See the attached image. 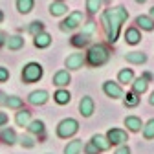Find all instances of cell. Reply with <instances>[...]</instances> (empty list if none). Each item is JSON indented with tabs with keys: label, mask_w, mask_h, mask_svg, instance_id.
<instances>
[{
	"label": "cell",
	"mask_w": 154,
	"mask_h": 154,
	"mask_svg": "<svg viewBox=\"0 0 154 154\" xmlns=\"http://www.w3.org/2000/svg\"><path fill=\"white\" fill-rule=\"evenodd\" d=\"M8 79H9V72H8V68L0 66V83H6Z\"/></svg>",
	"instance_id": "37"
},
{
	"label": "cell",
	"mask_w": 154,
	"mask_h": 154,
	"mask_svg": "<svg viewBox=\"0 0 154 154\" xmlns=\"http://www.w3.org/2000/svg\"><path fill=\"white\" fill-rule=\"evenodd\" d=\"M132 88H134V94H145L147 88H149V83L143 79V77H140V79H136L132 83Z\"/></svg>",
	"instance_id": "25"
},
{
	"label": "cell",
	"mask_w": 154,
	"mask_h": 154,
	"mask_svg": "<svg viewBox=\"0 0 154 154\" xmlns=\"http://www.w3.org/2000/svg\"><path fill=\"white\" fill-rule=\"evenodd\" d=\"M6 105L9 106V108H22V99L20 97H17V95H9V97L6 99Z\"/></svg>",
	"instance_id": "31"
},
{
	"label": "cell",
	"mask_w": 154,
	"mask_h": 154,
	"mask_svg": "<svg viewBox=\"0 0 154 154\" xmlns=\"http://www.w3.org/2000/svg\"><path fill=\"white\" fill-rule=\"evenodd\" d=\"M83 140H73L64 147V154H79L83 150Z\"/></svg>",
	"instance_id": "18"
},
{
	"label": "cell",
	"mask_w": 154,
	"mask_h": 154,
	"mask_svg": "<svg viewBox=\"0 0 154 154\" xmlns=\"http://www.w3.org/2000/svg\"><path fill=\"white\" fill-rule=\"evenodd\" d=\"M92 143L97 147L99 150H108L110 149V141L106 140V136H101V134H94V136H92Z\"/></svg>",
	"instance_id": "16"
},
{
	"label": "cell",
	"mask_w": 154,
	"mask_h": 154,
	"mask_svg": "<svg viewBox=\"0 0 154 154\" xmlns=\"http://www.w3.org/2000/svg\"><path fill=\"white\" fill-rule=\"evenodd\" d=\"M136 2H140V4H143V2H147V0H136Z\"/></svg>",
	"instance_id": "44"
},
{
	"label": "cell",
	"mask_w": 154,
	"mask_h": 154,
	"mask_svg": "<svg viewBox=\"0 0 154 154\" xmlns=\"http://www.w3.org/2000/svg\"><path fill=\"white\" fill-rule=\"evenodd\" d=\"M70 81H72V75L68 73V70H59V72L53 75V85H55V86H59V88L68 86Z\"/></svg>",
	"instance_id": "9"
},
{
	"label": "cell",
	"mask_w": 154,
	"mask_h": 154,
	"mask_svg": "<svg viewBox=\"0 0 154 154\" xmlns=\"http://www.w3.org/2000/svg\"><path fill=\"white\" fill-rule=\"evenodd\" d=\"M125 125H127V127H128V130H132V132H140V130H141V127H143L141 119H140V118H136V116H128V118H125Z\"/></svg>",
	"instance_id": "17"
},
{
	"label": "cell",
	"mask_w": 154,
	"mask_h": 154,
	"mask_svg": "<svg viewBox=\"0 0 154 154\" xmlns=\"http://www.w3.org/2000/svg\"><path fill=\"white\" fill-rule=\"evenodd\" d=\"M48 101V92L46 90H35L29 94V103L31 105H44Z\"/></svg>",
	"instance_id": "11"
},
{
	"label": "cell",
	"mask_w": 154,
	"mask_h": 154,
	"mask_svg": "<svg viewBox=\"0 0 154 154\" xmlns=\"http://www.w3.org/2000/svg\"><path fill=\"white\" fill-rule=\"evenodd\" d=\"M42 29H44V24H42L41 20H35V22H31V26L28 28V33H31V35L35 37L37 33H41Z\"/></svg>",
	"instance_id": "33"
},
{
	"label": "cell",
	"mask_w": 154,
	"mask_h": 154,
	"mask_svg": "<svg viewBox=\"0 0 154 154\" xmlns=\"http://www.w3.org/2000/svg\"><path fill=\"white\" fill-rule=\"evenodd\" d=\"M94 99L90 97V95H85V97L79 101V110H81V116H85V118H90V116L94 114Z\"/></svg>",
	"instance_id": "8"
},
{
	"label": "cell",
	"mask_w": 154,
	"mask_h": 154,
	"mask_svg": "<svg viewBox=\"0 0 154 154\" xmlns=\"http://www.w3.org/2000/svg\"><path fill=\"white\" fill-rule=\"evenodd\" d=\"M106 140L110 141V145H123L125 141H128V136L121 128H110L106 132Z\"/></svg>",
	"instance_id": "6"
},
{
	"label": "cell",
	"mask_w": 154,
	"mask_h": 154,
	"mask_svg": "<svg viewBox=\"0 0 154 154\" xmlns=\"http://www.w3.org/2000/svg\"><path fill=\"white\" fill-rule=\"evenodd\" d=\"M136 26L141 28V29H145V31H152L154 29V18H150L147 15H140L136 18Z\"/></svg>",
	"instance_id": "13"
},
{
	"label": "cell",
	"mask_w": 154,
	"mask_h": 154,
	"mask_svg": "<svg viewBox=\"0 0 154 154\" xmlns=\"http://www.w3.org/2000/svg\"><path fill=\"white\" fill-rule=\"evenodd\" d=\"M116 154H130V149H128L127 145H121L118 150H116Z\"/></svg>",
	"instance_id": "38"
},
{
	"label": "cell",
	"mask_w": 154,
	"mask_h": 154,
	"mask_svg": "<svg viewBox=\"0 0 154 154\" xmlns=\"http://www.w3.org/2000/svg\"><path fill=\"white\" fill-rule=\"evenodd\" d=\"M101 9V0H86V11L90 15H95Z\"/></svg>",
	"instance_id": "29"
},
{
	"label": "cell",
	"mask_w": 154,
	"mask_h": 154,
	"mask_svg": "<svg viewBox=\"0 0 154 154\" xmlns=\"http://www.w3.org/2000/svg\"><path fill=\"white\" fill-rule=\"evenodd\" d=\"M108 57H110V53H108L106 46H103V44H94L88 50V53H86V61L92 66H103L108 61Z\"/></svg>",
	"instance_id": "2"
},
{
	"label": "cell",
	"mask_w": 154,
	"mask_h": 154,
	"mask_svg": "<svg viewBox=\"0 0 154 154\" xmlns=\"http://www.w3.org/2000/svg\"><path fill=\"white\" fill-rule=\"evenodd\" d=\"M77 130H79V123H77V119L66 118V119H63L59 125H57V136L63 138V140H68V138L73 136Z\"/></svg>",
	"instance_id": "3"
},
{
	"label": "cell",
	"mask_w": 154,
	"mask_h": 154,
	"mask_svg": "<svg viewBox=\"0 0 154 154\" xmlns=\"http://www.w3.org/2000/svg\"><path fill=\"white\" fill-rule=\"evenodd\" d=\"M20 143H22V147H28V149H31V147L35 145V140H33L31 136H22V138H20Z\"/></svg>",
	"instance_id": "36"
},
{
	"label": "cell",
	"mask_w": 154,
	"mask_h": 154,
	"mask_svg": "<svg viewBox=\"0 0 154 154\" xmlns=\"http://www.w3.org/2000/svg\"><path fill=\"white\" fill-rule=\"evenodd\" d=\"M33 44H35L37 48H48V46L51 44V37H50L46 31H41V33H37V35H35Z\"/></svg>",
	"instance_id": "14"
},
{
	"label": "cell",
	"mask_w": 154,
	"mask_h": 154,
	"mask_svg": "<svg viewBox=\"0 0 154 154\" xmlns=\"http://www.w3.org/2000/svg\"><path fill=\"white\" fill-rule=\"evenodd\" d=\"M85 63V53H72L66 59V66L70 70H79Z\"/></svg>",
	"instance_id": "10"
},
{
	"label": "cell",
	"mask_w": 154,
	"mask_h": 154,
	"mask_svg": "<svg viewBox=\"0 0 154 154\" xmlns=\"http://www.w3.org/2000/svg\"><path fill=\"white\" fill-rule=\"evenodd\" d=\"M128 18V11L123 8V6H118V8H110L103 13V24H105V29H106V37H108V42H116L119 37V29H121V24Z\"/></svg>",
	"instance_id": "1"
},
{
	"label": "cell",
	"mask_w": 154,
	"mask_h": 154,
	"mask_svg": "<svg viewBox=\"0 0 154 154\" xmlns=\"http://www.w3.org/2000/svg\"><path fill=\"white\" fill-rule=\"evenodd\" d=\"M28 130L31 132V134H42L44 132V123L42 121H31V123H28Z\"/></svg>",
	"instance_id": "28"
},
{
	"label": "cell",
	"mask_w": 154,
	"mask_h": 154,
	"mask_svg": "<svg viewBox=\"0 0 154 154\" xmlns=\"http://www.w3.org/2000/svg\"><path fill=\"white\" fill-rule=\"evenodd\" d=\"M125 41H127V44H138L140 41H141V33H140V29L138 28H128L127 31H125Z\"/></svg>",
	"instance_id": "12"
},
{
	"label": "cell",
	"mask_w": 154,
	"mask_h": 154,
	"mask_svg": "<svg viewBox=\"0 0 154 154\" xmlns=\"http://www.w3.org/2000/svg\"><path fill=\"white\" fill-rule=\"evenodd\" d=\"M6 44H8V48L9 50H20L22 46H24V38L20 37V35H13V37H9L8 41H6Z\"/></svg>",
	"instance_id": "21"
},
{
	"label": "cell",
	"mask_w": 154,
	"mask_h": 154,
	"mask_svg": "<svg viewBox=\"0 0 154 154\" xmlns=\"http://www.w3.org/2000/svg\"><path fill=\"white\" fill-rule=\"evenodd\" d=\"M123 101H125V105L127 106H136L138 103H140V97H138V94H134V92H130V94H127V95H123Z\"/></svg>",
	"instance_id": "32"
},
{
	"label": "cell",
	"mask_w": 154,
	"mask_h": 154,
	"mask_svg": "<svg viewBox=\"0 0 154 154\" xmlns=\"http://www.w3.org/2000/svg\"><path fill=\"white\" fill-rule=\"evenodd\" d=\"M4 42H6V33H4V31H0V46H2Z\"/></svg>",
	"instance_id": "40"
},
{
	"label": "cell",
	"mask_w": 154,
	"mask_h": 154,
	"mask_svg": "<svg viewBox=\"0 0 154 154\" xmlns=\"http://www.w3.org/2000/svg\"><path fill=\"white\" fill-rule=\"evenodd\" d=\"M103 92L108 95V97H112V99H119V97H123V90H121V86H119L118 83H112V81H106V83L103 85Z\"/></svg>",
	"instance_id": "7"
},
{
	"label": "cell",
	"mask_w": 154,
	"mask_h": 154,
	"mask_svg": "<svg viewBox=\"0 0 154 154\" xmlns=\"http://www.w3.org/2000/svg\"><path fill=\"white\" fill-rule=\"evenodd\" d=\"M83 149H85V152H86V154H99V152H101V150H99L97 147H95L92 141H88V143H86Z\"/></svg>",
	"instance_id": "35"
},
{
	"label": "cell",
	"mask_w": 154,
	"mask_h": 154,
	"mask_svg": "<svg viewBox=\"0 0 154 154\" xmlns=\"http://www.w3.org/2000/svg\"><path fill=\"white\" fill-rule=\"evenodd\" d=\"M83 24V13L81 11H73L68 15V18L61 22V29L63 31H73L75 28H79Z\"/></svg>",
	"instance_id": "5"
},
{
	"label": "cell",
	"mask_w": 154,
	"mask_h": 154,
	"mask_svg": "<svg viewBox=\"0 0 154 154\" xmlns=\"http://www.w3.org/2000/svg\"><path fill=\"white\" fill-rule=\"evenodd\" d=\"M33 4H35V0H17V9L26 15L33 9Z\"/></svg>",
	"instance_id": "23"
},
{
	"label": "cell",
	"mask_w": 154,
	"mask_h": 154,
	"mask_svg": "<svg viewBox=\"0 0 154 154\" xmlns=\"http://www.w3.org/2000/svg\"><path fill=\"white\" fill-rule=\"evenodd\" d=\"M143 136H145V140H152L154 138V119H149L147 125L143 127Z\"/></svg>",
	"instance_id": "30"
},
{
	"label": "cell",
	"mask_w": 154,
	"mask_h": 154,
	"mask_svg": "<svg viewBox=\"0 0 154 154\" xmlns=\"http://www.w3.org/2000/svg\"><path fill=\"white\" fill-rule=\"evenodd\" d=\"M95 28H97V24L95 22H86L85 26H83V33H86V35H94V31H95Z\"/></svg>",
	"instance_id": "34"
},
{
	"label": "cell",
	"mask_w": 154,
	"mask_h": 154,
	"mask_svg": "<svg viewBox=\"0 0 154 154\" xmlns=\"http://www.w3.org/2000/svg\"><path fill=\"white\" fill-rule=\"evenodd\" d=\"M2 20H4V13L0 11V24H2Z\"/></svg>",
	"instance_id": "43"
},
{
	"label": "cell",
	"mask_w": 154,
	"mask_h": 154,
	"mask_svg": "<svg viewBox=\"0 0 154 154\" xmlns=\"http://www.w3.org/2000/svg\"><path fill=\"white\" fill-rule=\"evenodd\" d=\"M72 46H75V48H83V46H86L88 42H90V35H86V33H79V35H75V37H72Z\"/></svg>",
	"instance_id": "20"
},
{
	"label": "cell",
	"mask_w": 154,
	"mask_h": 154,
	"mask_svg": "<svg viewBox=\"0 0 154 154\" xmlns=\"http://www.w3.org/2000/svg\"><path fill=\"white\" fill-rule=\"evenodd\" d=\"M42 77V66L38 63H28L22 70V81L24 83H35Z\"/></svg>",
	"instance_id": "4"
},
{
	"label": "cell",
	"mask_w": 154,
	"mask_h": 154,
	"mask_svg": "<svg viewBox=\"0 0 154 154\" xmlns=\"http://www.w3.org/2000/svg\"><path fill=\"white\" fill-rule=\"evenodd\" d=\"M17 123L20 125V127H28V123H29V119H31V112L29 110H20L17 114Z\"/></svg>",
	"instance_id": "24"
},
{
	"label": "cell",
	"mask_w": 154,
	"mask_h": 154,
	"mask_svg": "<svg viewBox=\"0 0 154 154\" xmlns=\"http://www.w3.org/2000/svg\"><path fill=\"white\" fill-rule=\"evenodd\" d=\"M50 13H51L53 17H61V15L68 13V6H66L64 2H53V4L50 6Z\"/></svg>",
	"instance_id": "22"
},
{
	"label": "cell",
	"mask_w": 154,
	"mask_h": 154,
	"mask_svg": "<svg viewBox=\"0 0 154 154\" xmlns=\"http://www.w3.org/2000/svg\"><path fill=\"white\" fill-rule=\"evenodd\" d=\"M0 138L4 140V143H8V145H13V143L17 141V134H15V130H11V128H6V130H2V134H0Z\"/></svg>",
	"instance_id": "27"
},
{
	"label": "cell",
	"mask_w": 154,
	"mask_h": 154,
	"mask_svg": "<svg viewBox=\"0 0 154 154\" xmlns=\"http://www.w3.org/2000/svg\"><path fill=\"white\" fill-rule=\"evenodd\" d=\"M8 123V114L6 112H0V127Z\"/></svg>",
	"instance_id": "39"
},
{
	"label": "cell",
	"mask_w": 154,
	"mask_h": 154,
	"mask_svg": "<svg viewBox=\"0 0 154 154\" xmlns=\"http://www.w3.org/2000/svg\"><path fill=\"white\" fill-rule=\"evenodd\" d=\"M132 79H134V72H132L130 68L121 70V72H119V75H118V81H119V83H123V85L132 83Z\"/></svg>",
	"instance_id": "26"
},
{
	"label": "cell",
	"mask_w": 154,
	"mask_h": 154,
	"mask_svg": "<svg viewBox=\"0 0 154 154\" xmlns=\"http://www.w3.org/2000/svg\"><path fill=\"white\" fill-rule=\"evenodd\" d=\"M150 18H154V6L150 8Z\"/></svg>",
	"instance_id": "42"
},
{
	"label": "cell",
	"mask_w": 154,
	"mask_h": 154,
	"mask_svg": "<svg viewBox=\"0 0 154 154\" xmlns=\"http://www.w3.org/2000/svg\"><path fill=\"white\" fill-rule=\"evenodd\" d=\"M53 99H55V103L57 105H68L70 103V99H72V95H70V92L68 90H57L55 92V95H53Z\"/></svg>",
	"instance_id": "19"
},
{
	"label": "cell",
	"mask_w": 154,
	"mask_h": 154,
	"mask_svg": "<svg viewBox=\"0 0 154 154\" xmlns=\"http://www.w3.org/2000/svg\"><path fill=\"white\" fill-rule=\"evenodd\" d=\"M125 59H127V63H132V64H143L147 61V55L143 51H130L125 55Z\"/></svg>",
	"instance_id": "15"
},
{
	"label": "cell",
	"mask_w": 154,
	"mask_h": 154,
	"mask_svg": "<svg viewBox=\"0 0 154 154\" xmlns=\"http://www.w3.org/2000/svg\"><path fill=\"white\" fill-rule=\"evenodd\" d=\"M149 103H150V105H154V92H152V95H150V99H149Z\"/></svg>",
	"instance_id": "41"
}]
</instances>
